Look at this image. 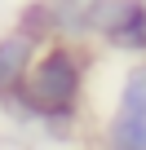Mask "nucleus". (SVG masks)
Wrapping results in <instances>:
<instances>
[{
	"label": "nucleus",
	"instance_id": "1",
	"mask_svg": "<svg viewBox=\"0 0 146 150\" xmlns=\"http://www.w3.org/2000/svg\"><path fill=\"white\" fill-rule=\"evenodd\" d=\"M80 80H84L80 75V57L71 49H49V53L31 57L18 93H22V102L31 110L53 119V115H71V106L80 97Z\"/></svg>",
	"mask_w": 146,
	"mask_h": 150
},
{
	"label": "nucleus",
	"instance_id": "2",
	"mask_svg": "<svg viewBox=\"0 0 146 150\" xmlns=\"http://www.w3.org/2000/svg\"><path fill=\"white\" fill-rule=\"evenodd\" d=\"M89 31H102L115 49H146V5L142 0H98V5L84 13Z\"/></svg>",
	"mask_w": 146,
	"mask_h": 150
},
{
	"label": "nucleus",
	"instance_id": "3",
	"mask_svg": "<svg viewBox=\"0 0 146 150\" xmlns=\"http://www.w3.org/2000/svg\"><path fill=\"white\" fill-rule=\"evenodd\" d=\"M31 53H36V40L27 31H14L0 40V93H18L22 75L31 66Z\"/></svg>",
	"mask_w": 146,
	"mask_h": 150
},
{
	"label": "nucleus",
	"instance_id": "4",
	"mask_svg": "<svg viewBox=\"0 0 146 150\" xmlns=\"http://www.w3.org/2000/svg\"><path fill=\"white\" fill-rule=\"evenodd\" d=\"M106 150H146V119L115 115L106 124Z\"/></svg>",
	"mask_w": 146,
	"mask_h": 150
},
{
	"label": "nucleus",
	"instance_id": "5",
	"mask_svg": "<svg viewBox=\"0 0 146 150\" xmlns=\"http://www.w3.org/2000/svg\"><path fill=\"white\" fill-rule=\"evenodd\" d=\"M115 115H128V119H146V62L133 66L124 75V88H120V110Z\"/></svg>",
	"mask_w": 146,
	"mask_h": 150
}]
</instances>
